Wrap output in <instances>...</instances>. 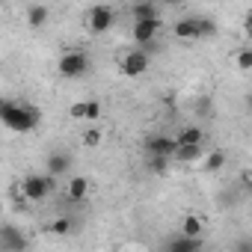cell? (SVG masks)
<instances>
[{"label":"cell","mask_w":252,"mask_h":252,"mask_svg":"<svg viewBox=\"0 0 252 252\" xmlns=\"http://www.w3.org/2000/svg\"><path fill=\"white\" fill-rule=\"evenodd\" d=\"M86 193H89V181L86 175H74L68 184H65V196L71 202H86Z\"/></svg>","instance_id":"11"},{"label":"cell","mask_w":252,"mask_h":252,"mask_svg":"<svg viewBox=\"0 0 252 252\" xmlns=\"http://www.w3.org/2000/svg\"><path fill=\"white\" fill-rule=\"evenodd\" d=\"M42 119V110L27 107V104H15V101H3L0 104V122L15 134H30Z\"/></svg>","instance_id":"1"},{"label":"cell","mask_w":252,"mask_h":252,"mask_svg":"<svg viewBox=\"0 0 252 252\" xmlns=\"http://www.w3.org/2000/svg\"><path fill=\"white\" fill-rule=\"evenodd\" d=\"M158 33H160V21H140V24H134V30H131V36H134V42L137 45H152L155 39H158Z\"/></svg>","instance_id":"7"},{"label":"cell","mask_w":252,"mask_h":252,"mask_svg":"<svg viewBox=\"0 0 252 252\" xmlns=\"http://www.w3.org/2000/svg\"><path fill=\"white\" fill-rule=\"evenodd\" d=\"M172 140H175V149L178 146H202L205 143V131L199 128V125H187V128H181Z\"/></svg>","instance_id":"9"},{"label":"cell","mask_w":252,"mask_h":252,"mask_svg":"<svg viewBox=\"0 0 252 252\" xmlns=\"http://www.w3.org/2000/svg\"><path fill=\"white\" fill-rule=\"evenodd\" d=\"M0 214H3V205H0Z\"/></svg>","instance_id":"27"},{"label":"cell","mask_w":252,"mask_h":252,"mask_svg":"<svg viewBox=\"0 0 252 252\" xmlns=\"http://www.w3.org/2000/svg\"><path fill=\"white\" fill-rule=\"evenodd\" d=\"M231 252H252V240L249 237H237L234 246H231Z\"/></svg>","instance_id":"24"},{"label":"cell","mask_w":252,"mask_h":252,"mask_svg":"<svg viewBox=\"0 0 252 252\" xmlns=\"http://www.w3.org/2000/svg\"><path fill=\"white\" fill-rule=\"evenodd\" d=\"M101 128H86L83 131V146H89V149H95V146H101Z\"/></svg>","instance_id":"21"},{"label":"cell","mask_w":252,"mask_h":252,"mask_svg":"<svg viewBox=\"0 0 252 252\" xmlns=\"http://www.w3.org/2000/svg\"><path fill=\"white\" fill-rule=\"evenodd\" d=\"M48 228H51L57 237H68V234L74 231V222H71V217H65V214H63V217H57V220H54Z\"/></svg>","instance_id":"19"},{"label":"cell","mask_w":252,"mask_h":252,"mask_svg":"<svg viewBox=\"0 0 252 252\" xmlns=\"http://www.w3.org/2000/svg\"><path fill=\"white\" fill-rule=\"evenodd\" d=\"M101 116V104L98 101H86V119H98Z\"/></svg>","instance_id":"26"},{"label":"cell","mask_w":252,"mask_h":252,"mask_svg":"<svg viewBox=\"0 0 252 252\" xmlns=\"http://www.w3.org/2000/svg\"><path fill=\"white\" fill-rule=\"evenodd\" d=\"M166 252H202V237H175L169 246H166Z\"/></svg>","instance_id":"15"},{"label":"cell","mask_w":252,"mask_h":252,"mask_svg":"<svg viewBox=\"0 0 252 252\" xmlns=\"http://www.w3.org/2000/svg\"><path fill=\"white\" fill-rule=\"evenodd\" d=\"M89 68H92V60H89L86 51H65L57 63V71L65 80H77V77L89 74Z\"/></svg>","instance_id":"2"},{"label":"cell","mask_w":252,"mask_h":252,"mask_svg":"<svg viewBox=\"0 0 252 252\" xmlns=\"http://www.w3.org/2000/svg\"><path fill=\"white\" fill-rule=\"evenodd\" d=\"M149 63H152V57H149L143 48H134L128 57L122 60V71L128 74V77H140V74L149 71Z\"/></svg>","instance_id":"5"},{"label":"cell","mask_w":252,"mask_h":252,"mask_svg":"<svg viewBox=\"0 0 252 252\" xmlns=\"http://www.w3.org/2000/svg\"><path fill=\"white\" fill-rule=\"evenodd\" d=\"M68 169H71V158L63 155V152H54V155L45 160V175H51V178H63Z\"/></svg>","instance_id":"8"},{"label":"cell","mask_w":252,"mask_h":252,"mask_svg":"<svg viewBox=\"0 0 252 252\" xmlns=\"http://www.w3.org/2000/svg\"><path fill=\"white\" fill-rule=\"evenodd\" d=\"M71 119H86V101H77V104H71Z\"/></svg>","instance_id":"25"},{"label":"cell","mask_w":252,"mask_h":252,"mask_svg":"<svg viewBox=\"0 0 252 252\" xmlns=\"http://www.w3.org/2000/svg\"><path fill=\"white\" fill-rule=\"evenodd\" d=\"M54 190H57V178H51V175H27L18 184V193L27 202H45Z\"/></svg>","instance_id":"3"},{"label":"cell","mask_w":252,"mask_h":252,"mask_svg":"<svg viewBox=\"0 0 252 252\" xmlns=\"http://www.w3.org/2000/svg\"><path fill=\"white\" fill-rule=\"evenodd\" d=\"M202 231H205V222L196 214H184V220H181V237H202Z\"/></svg>","instance_id":"16"},{"label":"cell","mask_w":252,"mask_h":252,"mask_svg":"<svg viewBox=\"0 0 252 252\" xmlns=\"http://www.w3.org/2000/svg\"><path fill=\"white\" fill-rule=\"evenodd\" d=\"M172 158H175L178 163H196V160L205 158V143H202V146H178V149L172 152Z\"/></svg>","instance_id":"14"},{"label":"cell","mask_w":252,"mask_h":252,"mask_svg":"<svg viewBox=\"0 0 252 252\" xmlns=\"http://www.w3.org/2000/svg\"><path fill=\"white\" fill-rule=\"evenodd\" d=\"M146 152H149V158H172L175 140L166 137V134H155V137L146 140Z\"/></svg>","instance_id":"6"},{"label":"cell","mask_w":252,"mask_h":252,"mask_svg":"<svg viewBox=\"0 0 252 252\" xmlns=\"http://www.w3.org/2000/svg\"><path fill=\"white\" fill-rule=\"evenodd\" d=\"M48 15H51L48 6H30L27 9V24L30 27H45L48 24Z\"/></svg>","instance_id":"18"},{"label":"cell","mask_w":252,"mask_h":252,"mask_svg":"<svg viewBox=\"0 0 252 252\" xmlns=\"http://www.w3.org/2000/svg\"><path fill=\"white\" fill-rule=\"evenodd\" d=\"M202 163H205V166H202L205 172H220V169L225 166V152H220V149H217V152H208V155L202 158Z\"/></svg>","instance_id":"17"},{"label":"cell","mask_w":252,"mask_h":252,"mask_svg":"<svg viewBox=\"0 0 252 252\" xmlns=\"http://www.w3.org/2000/svg\"><path fill=\"white\" fill-rule=\"evenodd\" d=\"M149 169L158 172V175H163L169 169V158H149Z\"/></svg>","instance_id":"22"},{"label":"cell","mask_w":252,"mask_h":252,"mask_svg":"<svg viewBox=\"0 0 252 252\" xmlns=\"http://www.w3.org/2000/svg\"><path fill=\"white\" fill-rule=\"evenodd\" d=\"M0 243H3L6 252H24L27 249V237L18 228H3L0 231Z\"/></svg>","instance_id":"10"},{"label":"cell","mask_w":252,"mask_h":252,"mask_svg":"<svg viewBox=\"0 0 252 252\" xmlns=\"http://www.w3.org/2000/svg\"><path fill=\"white\" fill-rule=\"evenodd\" d=\"M172 33H175V39H199V18H181V21H175V27H172Z\"/></svg>","instance_id":"13"},{"label":"cell","mask_w":252,"mask_h":252,"mask_svg":"<svg viewBox=\"0 0 252 252\" xmlns=\"http://www.w3.org/2000/svg\"><path fill=\"white\" fill-rule=\"evenodd\" d=\"M131 18H134V24H140V21H160V9L155 3H134L131 6Z\"/></svg>","instance_id":"12"},{"label":"cell","mask_w":252,"mask_h":252,"mask_svg":"<svg viewBox=\"0 0 252 252\" xmlns=\"http://www.w3.org/2000/svg\"><path fill=\"white\" fill-rule=\"evenodd\" d=\"M217 36V21L214 18H199V39H211Z\"/></svg>","instance_id":"20"},{"label":"cell","mask_w":252,"mask_h":252,"mask_svg":"<svg viewBox=\"0 0 252 252\" xmlns=\"http://www.w3.org/2000/svg\"><path fill=\"white\" fill-rule=\"evenodd\" d=\"M237 68H240V71H249V68H252V51H249V48H243V51L237 54Z\"/></svg>","instance_id":"23"},{"label":"cell","mask_w":252,"mask_h":252,"mask_svg":"<svg viewBox=\"0 0 252 252\" xmlns=\"http://www.w3.org/2000/svg\"><path fill=\"white\" fill-rule=\"evenodd\" d=\"M113 24H116V9H113V6H107V3L89 6V12H86V27H89V33L101 36V33H107Z\"/></svg>","instance_id":"4"}]
</instances>
